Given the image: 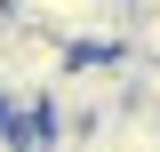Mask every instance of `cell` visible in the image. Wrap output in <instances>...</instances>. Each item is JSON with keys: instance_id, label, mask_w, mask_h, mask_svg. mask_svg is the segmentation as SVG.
I'll use <instances>...</instances> for the list:
<instances>
[{"instance_id": "cell-1", "label": "cell", "mask_w": 160, "mask_h": 152, "mask_svg": "<svg viewBox=\"0 0 160 152\" xmlns=\"http://www.w3.org/2000/svg\"><path fill=\"white\" fill-rule=\"evenodd\" d=\"M128 104H136V56L128 48L120 56H72L56 96H48V128L56 136H88L104 120H120Z\"/></svg>"}]
</instances>
